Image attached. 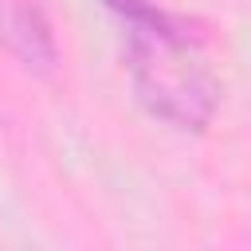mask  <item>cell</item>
<instances>
[{
  "label": "cell",
  "mask_w": 251,
  "mask_h": 251,
  "mask_svg": "<svg viewBox=\"0 0 251 251\" xmlns=\"http://www.w3.org/2000/svg\"><path fill=\"white\" fill-rule=\"evenodd\" d=\"M102 4L122 24L126 71L137 106L176 133H204L220 110V75L188 20L165 12L157 0Z\"/></svg>",
  "instance_id": "1"
},
{
  "label": "cell",
  "mask_w": 251,
  "mask_h": 251,
  "mask_svg": "<svg viewBox=\"0 0 251 251\" xmlns=\"http://www.w3.org/2000/svg\"><path fill=\"white\" fill-rule=\"evenodd\" d=\"M0 39L27 75L51 78L59 71V43L39 0H0Z\"/></svg>",
  "instance_id": "2"
}]
</instances>
